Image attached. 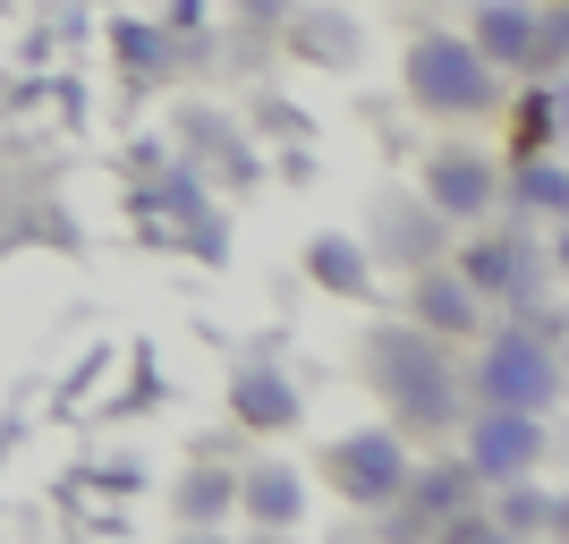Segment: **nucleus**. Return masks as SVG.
<instances>
[{"label": "nucleus", "mask_w": 569, "mask_h": 544, "mask_svg": "<svg viewBox=\"0 0 569 544\" xmlns=\"http://www.w3.org/2000/svg\"><path fill=\"white\" fill-rule=\"evenodd\" d=\"M366 366H375L382 400L400 408L408 426H459V375L426 324H382L366 340Z\"/></svg>", "instance_id": "obj_1"}, {"label": "nucleus", "mask_w": 569, "mask_h": 544, "mask_svg": "<svg viewBox=\"0 0 569 544\" xmlns=\"http://www.w3.org/2000/svg\"><path fill=\"white\" fill-rule=\"evenodd\" d=\"M408 95L442 119H476V111H493L501 86H493V60L468 34H426V43H408Z\"/></svg>", "instance_id": "obj_2"}, {"label": "nucleus", "mask_w": 569, "mask_h": 544, "mask_svg": "<svg viewBox=\"0 0 569 544\" xmlns=\"http://www.w3.org/2000/svg\"><path fill=\"white\" fill-rule=\"evenodd\" d=\"M561 392V357H552L545 332H493L485 357H476V400H501V408H552Z\"/></svg>", "instance_id": "obj_3"}, {"label": "nucleus", "mask_w": 569, "mask_h": 544, "mask_svg": "<svg viewBox=\"0 0 569 544\" xmlns=\"http://www.w3.org/2000/svg\"><path fill=\"white\" fill-rule=\"evenodd\" d=\"M493 417H468V468L476 485H510V476H536L545 468V417L536 408H501L485 400Z\"/></svg>", "instance_id": "obj_4"}, {"label": "nucleus", "mask_w": 569, "mask_h": 544, "mask_svg": "<svg viewBox=\"0 0 569 544\" xmlns=\"http://www.w3.org/2000/svg\"><path fill=\"white\" fill-rule=\"evenodd\" d=\"M332 476H340V494L349 502H391L408 485V451H400V434L391 426H366V434H340L332 443Z\"/></svg>", "instance_id": "obj_5"}, {"label": "nucleus", "mask_w": 569, "mask_h": 544, "mask_svg": "<svg viewBox=\"0 0 569 544\" xmlns=\"http://www.w3.org/2000/svg\"><path fill=\"white\" fill-rule=\"evenodd\" d=\"M493 196H501V179H493V162H485V154H468V145L433 154V170H426V205H433L442 221H476Z\"/></svg>", "instance_id": "obj_6"}, {"label": "nucleus", "mask_w": 569, "mask_h": 544, "mask_svg": "<svg viewBox=\"0 0 569 544\" xmlns=\"http://www.w3.org/2000/svg\"><path fill=\"white\" fill-rule=\"evenodd\" d=\"M408 324H426L433 340H459V332H476V289L459 281V273H442V264H417V289H408Z\"/></svg>", "instance_id": "obj_7"}, {"label": "nucleus", "mask_w": 569, "mask_h": 544, "mask_svg": "<svg viewBox=\"0 0 569 544\" xmlns=\"http://www.w3.org/2000/svg\"><path fill=\"white\" fill-rule=\"evenodd\" d=\"M230 417L256 426V434H289L298 426V383L272 375V366H247V375L230 383Z\"/></svg>", "instance_id": "obj_8"}, {"label": "nucleus", "mask_w": 569, "mask_h": 544, "mask_svg": "<svg viewBox=\"0 0 569 544\" xmlns=\"http://www.w3.org/2000/svg\"><path fill=\"white\" fill-rule=\"evenodd\" d=\"M238 502H247V520H256V527H298V520H307V476L281 468V459H263L256 476H238Z\"/></svg>", "instance_id": "obj_9"}, {"label": "nucleus", "mask_w": 569, "mask_h": 544, "mask_svg": "<svg viewBox=\"0 0 569 544\" xmlns=\"http://www.w3.org/2000/svg\"><path fill=\"white\" fill-rule=\"evenodd\" d=\"M476 51H485V60H519L527 69V43H536V9H527V0H485V9H476V34H468Z\"/></svg>", "instance_id": "obj_10"}, {"label": "nucleus", "mask_w": 569, "mask_h": 544, "mask_svg": "<svg viewBox=\"0 0 569 544\" xmlns=\"http://www.w3.org/2000/svg\"><path fill=\"white\" fill-rule=\"evenodd\" d=\"M400 494H408V520L442 527V520L459 511V502H476V468H468V459H459V468H417V476L400 485Z\"/></svg>", "instance_id": "obj_11"}, {"label": "nucleus", "mask_w": 569, "mask_h": 544, "mask_svg": "<svg viewBox=\"0 0 569 544\" xmlns=\"http://www.w3.org/2000/svg\"><path fill=\"white\" fill-rule=\"evenodd\" d=\"M307 273L332 289V298H366V289H375V273H366V247H357V238H340V230H323V238L307 247Z\"/></svg>", "instance_id": "obj_12"}, {"label": "nucleus", "mask_w": 569, "mask_h": 544, "mask_svg": "<svg viewBox=\"0 0 569 544\" xmlns=\"http://www.w3.org/2000/svg\"><path fill=\"white\" fill-rule=\"evenodd\" d=\"M459 281H468L476 298H510V289L527 281V256L510 247V238H476L468 256H459Z\"/></svg>", "instance_id": "obj_13"}, {"label": "nucleus", "mask_w": 569, "mask_h": 544, "mask_svg": "<svg viewBox=\"0 0 569 544\" xmlns=\"http://www.w3.org/2000/svg\"><path fill=\"white\" fill-rule=\"evenodd\" d=\"M382 256L442 264V214H433V205H400V214H382Z\"/></svg>", "instance_id": "obj_14"}, {"label": "nucleus", "mask_w": 569, "mask_h": 544, "mask_svg": "<svg viewBox=\"0 0 569 544\" xmlns=\"http://www.w3.org/2000/svg\"><path fill=\"white\" fill-rule=\"evenodd\" d=\"M552 527H561V494H536L527 476H510V494H501L493 536H552Z\"/></svg>", "instance_id": "obj_15"}, {"label": "nucleus", "mask_w": 569, "mask_h": 544, "mask_svg": "<svg viewBox=\"0 0 569 544\" xmlns=\"http://www.w3.org/2000/svg\"><path fill=\"white\" fill-rule=\"evenodd\" d=\"M519 205H536V214H569V179L552 154H527L519 162Z\"/></svg>", "instance_id": "obj_16"}, {"label": "nucleus", "mask_w": 569, "mask_h": 544, "mask_svg": "<svg viewBox=\"0 0 569 544\" xmlns=\"http://www.w3.org/2000/svg\"><path fill=\"white\" fill-rule=\"evenodd\" d=\"M230 502H238V476H221V468H196V476H188V494H179V511L213 527L221 511H230Z\"/></svg>", "instance_id": "obj_17"}, {"label": "nucleus", "mask_w": 569, "mask_h": 544, "mask_svg": "<svg viewBox=\"0 0 569 544\" xmlns=\"http://www.w3.org/2000/svg\"><path fill=\"white\" fill-rule=\"evenodd\" d=\"M119 60L128 69H162V34L153 26H119Z\"/></svg>", "instance_id": "obj_18"}]
</instances>
